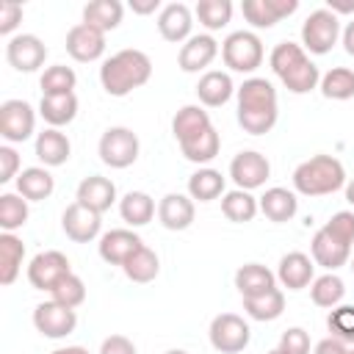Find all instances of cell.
Wrapping results in <instances>:
<instances>
[{
	"label": "cell",
	"instance_id": "obj_44",
	"mask_svg": "<svg viewBox=\"0 0 354 354\" xmlns=\"http://www.w3.org/2000/svg\"><path fill=\"white\" fill-rule=\"evenodd\" d=\"M326 326H329L332 337L343 340L346 346L354 343V304H337L335 310H329Z\"/></svg>",
	"mask_w": 354,
	"mask_h": 354
},
{
	"label": "cell",
	"instance_id": "obj_9",
	"mask_svg": "<svg viewBox=\"0 0 354 354\" xmlns=\"http://www.w3.org/2000/svg\"><path fill=\"white\" fill-rule=\"evenodd\" d=\"M36 130V111L25 100H6L0 105V136L8 144H22Z\"/></svg>",
	"mask_w": 354,
	"mask_h": 354
},
{
	"label": "cell",
	"instance_id": "obj_21",
	"mask_svg": "<svg viewBox=\"0 0 354 354\" xmlns=\"http://www.w3.org/2000/svg\"><path fill=\"white\" fill-rule=\"evenodd\" d=\"M75 202H80V205H86V207H91L94 213L102 216L116 202V185L108 177H102V174H91V177L80 180Z\"/></svg>",
	"mask_w": 354,
	"mask_h": 354
},
{
	"label": "cell",
	"instance_id": "obj_30",
	"mask_svg": "<svg viewBox=\"0 0 354 354\" xmlns=\"http://www.w3.org/2000/svg\"><path fill=\"white\" fill-rule=\"evenodd\" d=\"M119 216L127 227H144L155 216V199L144 191H127L119 199Z\"/></svg>",
	"mask_w": 354,
	"mask_h": 354
},
{
	"label": "cell",
	"instance_id": "obj_18",
	"mask_svg": "<svg viewBox=\"0 0 354 354\" xmlns=\"http://www.w3.org/2000/svg\"><path fill=\"white\" fill-rule=\"evenodd\" d=\"M216 55H218V41L210 33H196L180 47L177 66L183 72H188V75L191 72H202L216 61Z\"/></svg>",
	"mask_w": 354,
	"mask_h": 354
},
{
	"label": "cell",
	"instance_id": "obj_33",
	"mask_svg": "<svg viewBox=\"0 0 354 354\" xmlns=\"http://www.w3.org/2000/svg\"><path fill=\"white\" fill-rule=\"evenodd\" d=\"M221 213L235 221V224H246L252 221L257 213H260V205L257 199L252 196V191H243V188H232L221 196Z\"/></svg>",
	"mask_w": 354,
	"mask_h": 354
},
{
	"label": "cell",
	"instance_id": "obj_8",
	"mask_svg": "<svg viewBox=\"0 0 354 354\" xmlns=\"http://www.w3.org/2000/svg\"><path fill=\"white\" fill-rule=\"evenodd\" d=\"M207 337H210V346L221 354H238L249 346L252 340V329L249 324L235 315V313H221L210 321V329H207Z\"/></svg>",
	"mask_w": 354,
	"mask_h": 354
},
{
	"label": "cell",
	"instance_id": "obj_23",
	"mask_svg": "<svg viewBox=\"0 0 354 354\" xmlns=\"http://www.w3.org/2000/svg\"><path fill=\"white\" fill-rule=\"evenodd\" d=\"M238 88L232 86V77L221 69H210L199 77L196 83V97L205 108H221L224 102H230V97L235 94Z\"/></svg>",
	"mask_w": 354,
	"mask_h": 354
},
{
	"label": "cell",
	"instance_id": "obj_39",
	"mask_svg": "<svg viewBox=\"0 0 354 354\" xmlns=\"http://www.w3.org/2000/svg\"><path fill=\"white\" fill-rule=\"evenodd\" d=\"M218 149H221V138H218L216 127H210V130L199 133L196 138L180 144V152H183L185 160H191V163H210V160L218 155Z\"/></svg>",
	"mask_w": 354,
	"mask_h": 354
},
{
	"label": "cell",
	"instance_id": "obj_51",
	"mask_svg": "<svg viewBox=\"0 0 354 354\" xmlns=\"http://www.w3.org/2000/svg\"><path fill=\"white\" fill-rule=\"evenodd\" d=\"M315 354H348V346L337 337H324L318 346H315Z\"/></svg>",
	"mask_w": 354,
	"mask_h": 354
},
{
	"label": "cell",
	"instance_id": "obj_50",
	"mask_svg": "<svg viewBox=\"0 0 354 354\" xmlns=\"http://www.w3.org/2000/svg\"><path fill=\"white\" fill-rule=\"evenodd\" d=\"M100 354H136V346H133V340L124 337V335H111V337L102 340Z\"/></svg>",
	"mask_w": 354,
	"mask_h": 354
},
{
	"label": "cell",
	"instance_id": "obj_55",
	"mask_svg": "<svg viewBox=\"0 0 354 354\" xmlns=\"http://www.w3.org/2000/svg\"><path fill=\"white\" fill-rule=\"evenodd\" d=\"M340 39H343V50H346L348 55H354V19L340 30Z\"/></svg>",
	"mask_w": 354,
	"mask_h": 354
},
{
	"label": "cell",
	"instance_id": "obj_24",
	"mask_svg": "<svg viewBox=\"0 0 354 354\" xmlns=\"http://www.w3.org/2000/svg\"><path fill=\"white\" fill-rule=\"evenodd\" d=\"M257 205H260V213H263L268 221H274V224L290 221V218L296 216V210H299L296 194L288 191V188H279V185L266 188V194L257 199Z\"/></svg>",
	"mask_w": 354,
	"mask_h": 354
},
{
	"label": "cell",
	"instance_id": "obj_57",
	"mask_svg": "<svg viewBox=\"0 0 354 354\" xmlns=\"http://www.w3.org/2000/svg\"><path fill=\"white\" fill-rule=\"evenodd\" d=\"M346 202L354 207V180H348V183H346Z\"/></svg>",
	"mask_w": 354,
	"mask_h": 354
},
{
	"label": "cell",
	"instance_id": "obj_10",
	"mask_svg": "<svg viewBox=\"0 0 354 354\" xmlns=\"http://www.w3.org/2000/svg\"><path fill=\"white\" fill-rule=\"evenodd\" d=\"M66 274H72L69 268V260L64 252L58 249H47V252H39L30 266H28V282L36 288V290H53Z\"/></svg>",
	"mask_w": 354,
	"mask_h": 354
},
{
	"label": "cell",
	"instance_id": "obj_16",
	"mask_svg": "<svg viewBox=\"0 0 354 354\" xmlns=\"http://www.w3.org/2000/svg\"><path fill=\"white\" fill-rule=\"evenodd\" d=\"M310 252H313V263L324 266L326 271H337L340 266H346L351 260V246L346 241H340L335 232H329L326 227L315 230Z\"/></svg>",
	"mask_w": 354,
	"mask_h": 354
},
{
	"label": "cell",
	"instance_id": "obj_5",
	"mask_svg": "<svg viewBox=\"0 0 354 354\" xmlns=\"http://www.w3.org/2000/svg\"><path fill=\"white\" fill-rule=\"evenodd\" d=\"M221 58H224V66H230L232 72L252 75L263 64V41L252 30H235L224 39Z\"/></svg>",
	"mask_w": 354,
	"mask_h": 354
},
{
	"label": "cell",
	"instance_id": "obj_37",
	"mask_svg": "<svg viewBox=\"0 0 354 354\" xmlns=\"http://www.w3.org/2000/svg\"><path fill=\"white\" fill-rule=\"evenodd\" d=\"M122 271H124V277H127L130 282L147 285V282H152V279L158 277V271H160V260H158V254H155L149 246H141V249L122 266Z\"/></svg>",
	"mask_w": 354,
	"mask_h": 354
},
{
	"label": "cell",
	"instance_id": "obj_59",
	"mask_svg": "<svg viewBox=\"0 0 354 354\" xmlns=\"http://www.w3.org/2000/svg\"><path fill=\"white\" fill-rule=\"evenodd\" d=\"M268 354H285V351H282V348H271Z\"/></svg>",
	"mask_w": 354,
	"mask_h": 354
},
{
	"label": "cell",
	"instance_id": "obj_6",
	"mask_svg": "<svg viewBox=\"0 0 354 354\" xmlns=\"http://www.w3.org/2000/svg\"><path fill=\"white\" fill-rule=\"evenodd\" d=\"M340 39V19L324 6L315 8L301 25V47L313 55H326Z\"/></svg>",
	"mask_w": 354,
	"mask_h": 354
},
{
	"label": "cell",
	"instance_id": "obj_13",
	"mask_svg": "<svg viewBox=\"0 0 354 354\" xmlns=\"http://www.w3.org/2000/svg\"><path fill=\"white\" fill-rule=\"evenodd\" d=\"M61 230H64V235H66L69 241H75V243H88V241H94V238L100 235V230H102V216L94 213L91 207L80 205V202H72V205H66V210L61 213Z\"/></svg>",
	"mask_w": 354,
	"mask_h": 354
},
{
	"label": "cell",
	"instance_id": "obj_42",
	"mask_svg": "<svg viewBox=\"0 0 354 354\" xmlns=\"http://www.w3.org/2000/svg\"><path fill=\"white\" fill-rule=\"evenodd\" d=\"M194 14L199 25H205L207 30H221L232 19V3L230 0H199L194 6Z\"/></svg>",
	"mask_w": 354,
	"mask_h": 354
},
{
	"label": "cell",
	"instance_id": "obj_53",
	"mask_svg": "<svg viewBox=\"0 0 354 354\" xmlns=\"http://www.w3.org/2000/svg\"><path fill=\"white\" fill-rule=\"evenodd\" d=\"M130 8H133V14H155L158 8H160V0H130Z\"/></svg>",
	"mask_w": 354,
	"mask_h": 354
},
{
	"label": "cell",
	"instance_id": "obj_4",
	"mask_svg": "<svg viewBox=\"0 0 354 354\" xmlns=\"http://www.w3.org/2000/svg\"><path fill=\"white\" fill-rule=\"evenodd\" d=\"M346 185V169L335 155H313L293 171V188L301 196H326Z\"/></svg>",
	"mask_w": 354,
	"mask_h": 354
},
{
	"label": "cell",
	"instance_id": "obj_32",
	"mask_svg": "<svg viewBox=\"0 0 354 354\" xmlns=\"http://www.w3.org/2000/svg\"><path fill=\"white\" fill-rule=\"evenodd\" d=\"M25 260V243L14 232H0V282L14 285Z\"/></svg>",
	"mask_w": 354,
	"mask_h": 354
},
{
	"label": "cell",
	"instance_id": "obj_52",
	"mask_svg": "<svg viewBox=\"0 0 354 354\" xmlns=\"http://www.w3.org/2000/svg\"><path fill=\"white\" fill-rule=\"evenodd\" d=\"M271 8H274V14L279 19H285V17H290L299 8V0H271Z\"/></svg>",
	"mask_w": 354,
	"mask_h": 354
},
{
	"label": "cell",
	"instance_id": "obj_29",
	"mask_svg": "<svg viewBox=\"0 0 354 354\" xmlns=\"http://www.w3.org/2000/svg\"><path fill=\"white\" fill-rule=\"evenodd\" d=\"M122 17H124V6L119 0H91L83 6V22L102 33L119 28Z\"/></svg>",
	"mask_w": 354,
	"mask_h": 354
},
{
	"label": "cell",
	"instance_id": "obj_28",
	"mask_svg": "<svg viewBox=\"0 0 354 354\" xmlns=\"http://www.w3.org/2000/svg\"><path fill=\"white\" fill-rule=\"evenodd\" d=\"M55 191V180L47 171V166H28L17 177V194L28 202H41Z\"/></svg>",
	"mask_w": 354,
	"mask_h": 354
},
{
	"label": "cell",
	"instance_id": "obj_11",
	"mask_svg": "<svg viewBox=\"0 0 354 354\" xmlns=\"http://www.w3.org/2000/svg\"><path fill=\"white\" fill-rule=\"evenodd\" d=\"M33 326H36V332H41L44 337L61 340V337H66V335L75 332V326H77V313L50 299V301L36 304V310H33Z\"/></svg>",
	"mask_w": 354,
	"mask_h": 354
},
{
	"label": "cell",
	"instance_id": "obj_14",
	"mask_svg": "<svg viewBox=\"0 0 354 354\" xmlns=\"http://www.w3.org/2000/svg\"><path fill=\"white\" fill-rule=\"evenodd\" d=\"M44 58H47V47L33 33L11 36L8 44H6V61L17 72H36L39 66H44Z\"/></svg>",
	"mask_w": 354,
	"mask_h": 354
},
{
	"label": "cell",
	"instance_id": "obj_61",
	"mask_svg": "<svg viewBox=\"0 0 354 354\" xmlns=\"http://www.w3.org/2000/svg\"><path fill=\"white\" fill-rule=\"evenodd\" d=\"M348 354H354V348H348Z\"/></svg>",
	"mask_w": 354,
	"mask_h": 354
},
{
	"label": "cell",
	"instance_id": "obj_1",
	"mask_svg": "<svg viewBox=\"0 0 354 354\" xmlns=\"http://www.w3.org/2000/svg\"><path fill=\"white\" fill-rule=\"evenodd\" d=\"M238 124L249 136H266L279 116L277 88L266 77H249L238 86Z\"/></svg>",
	"mask_w": 354,
	"mask_h": 354
},
{
	"label": "cell",
	"instance_id": "obj_2",
	"mask_svg": "<svg viewBox=\"0 0 354 354\" xmlns=\"http://www.w3.org/2000/svg\"><path fill=\"white\" fill-rule=\"evenodd\" d=\"M149 77H152V61L144 50L136 47L113 53L100 66V83L111 97H127L130 91L141 88Z\"/></svg>",
	"mask_w": 354,
	"mask_h": 354
},
{
	"label": "cell",
	"instance_id": "obj_58",
	"mask_svg": "<svg viewBox=\"0 0 354 354\" xmlns=\"http://www.w3.org/2000/svg\"><path fill=\"white\" fill-rule=\"evenodd\" d=\"M166 354H188V351H185V348H169Z\"/></svg>",
	"mask_w": 354,
	"mask_h": 354
},
{
	"label": "cell",
	"instance_id": "obj_43",
	"mask_svg": "<svg viewBox=\"0 0 354 354\" xmlns=\"http://www.w3.org/2000/svg\"><path fill=\"white\" fill-rule=\"evenodd\" d=\"M50 299L58 301V304H64V307H69V310H75V307H80L86 301V285H83V279L77 274H66L50 290Z\"/></svg>",
	"mask_w": 354,
	"mask_h": 354
},
{
	"label": "cell",
	"instance_id": "obj_22",
	"mask_svg": "<svg viewBox=\"0 0 354 354\" xmlns=\"http://www.w3.org/2000/svg\"><path fill=\"white\" fill-rule=\"evenodd\" d=\"M194 216H196V207H194V199L185 196V194H166L160 202H158V218L166 230L171 232H180V230H188L194 224Z\"/></svg>",
	"mask_w": 354,
	"mask_h": 354
},
{
	"label": "cell",
	"instance_id": "obj_41",
	"mask_svg": "<svg viewBox=\"0 0 354 354\" xmlns=\"http://www.w3.org/2000/svg\"><path fill=\"white\" fill-rule=\"evenodd\" d=\"M28 199L19 194H3L0 196V227L3 232H14L28 224Z\"/></svg>",
	"mask_w": 354,
	"mask_h": 354
},
{
	"label": "cell",
	"instance_id": "obj_60",
	"mask_svg": "<svg viewBox=\"0 0 354 354\" xmlns=\"http://www.w3.org/2000/svg\"><path fill=\"white\" fill-rule=\"evenodd\" d=\"M348 268H351V271H354V257H351V260H348Z\"/></svg>",
	"mask_w": 354,
	"mask_h": 354
},
{
	"label": "cell",
	"instance_id": "obj_47",
	"mask_svg": "<svg viewBox=\"0 0 354 354\" xmlns=\"http://www.w3.org/2000/svg\"><path fill=\"white\" fill-rule=\"evenodd\" d=\"M324 227H326L329 232H335L340 241H346L348 246L354 243V213H351V210H340V213H335Z\"/></svg>",
	"mask_w": 354,
	"mask_h": 354
},
{
	"label": "cell",
	"instance_id": "obj_56",
	"mask_svg": "<svg viewBox=\"0 0 354 354\" xmlns=\"http://www.w3.org/2000/svg\"><path fill=\"white\" fill-rule=\"evenodd\" d=\"M50 354H91V351L83 348V346H64V348H55V351H50Z\"/></svg>",
	"mask_w": 354,
	"mask_h": 354
},
{
	"label": "cell",
	"instance_id": "obj_19",
	"mask_svg": "<svg viewBox=\"0 0 354 354\" xmlns=\"http://www.w3.org/2000/svg\"><path fill=\"white\" fill-rule=\"evenodd\" d=\"M100 257L111 266H124L141 246L144 241L133 232V230H108L102 238H100Z\"/></svg>",
	"mask_w": 354,
	"mask_h": 354
},
{
	"label": "cell",
	"instance_id": "obj_40",
	"mask_svg": "<svg viewBox=\"0 0 354 354\" xmlns=\"http://www.w3.org/2000/svg\"><path fill=\"white\" fill-rule=\"evenodd\" d=\"M318 88L326 100H337V102L351 100L354 97V72L346 69V66H335L326 75H321Z\"/></svg>",
	"mask_w": 354,
	"mask_h": 354
},
{
	"label": "cell",
	"instance_id": "obj_34",
	"mask_svg": "<svg viewBox=\"0 0 354 354\" xmlns=\"http://www.w3.org/2000/svg\"><path fill=\"white\" fill-rule=\"evenodd\" d=\"M243 310L254 321H277L285 310V293L279 288H271L260 296H249L243 299Z\"/></svg>",
	"mask_w": 354,
	"mask_h": 354
},
{
	"label": "cell",
	"instance_id": "obj_46",
	"mask_svg": "<svg viewBox=\"0 0 354 354\" xmlns=\"http://www.w3.org/2000/svg\"><path fill=\"white\" fill-rule=\"evenodd\" d=\"M277 348H282L285 354H310V335L301 326H290L282 332Z\"/></svg>",
	"mask_w": 354,
	"mask_h": 354
},
{
	"label": "cell",
	"instance_id": "obj_36",
	"mask_svg": "<svg viewBox=\"0 0 354 354\" xmlns=\"http://www.w3.org/2000/svg\"><path fill=\"white\" fill-rule=\"evenodd\" d=\"M343 296H346V282L335 271H329L324 277H315L313 285H310V299H313L315 307L335 310L343 301Z\"/></svg>",
	"mask_w": 354,
	"mask_h": 354
},
{
	"label": "cell",
	"instance_id": "obj_35",
	"mask_svg": "<svg viewBox=\"0 0 354 354\" xmlns=\"http://www.w3.org/2000/svg\"><path fill=\"white\" fill-rule=\"evenodd\" d=\"M188 196L196 202H213L224 196V174L216 169H199L188 177Z\"/></svg>",
	"mask_w": 354,
	"mask_h": 354
},
{
	"label": "cell",
	"instance_id": "obj_3",
	"mask_svg": "<svg viewBox=\"0 0 354 354\" xmlns=\"http://www.w3.org/2000/svg\"><path fill=\"white\" fill-rule=\"evenodd\" d=\"M268 64H271V72L282 80V86L290 94H310L321 83L318 66L310 61V55L304 53V47L296 44V41H279L271 50Z\"/></svg>",
	"mask_w": 354,
	"mask_h": 354
},
{
	"label": "cell",
	"instance_id": "obj_48",
	"mask_svg": "<svg viewBox=\"0 0 354 354\" xmlns=\"http://www.w3.org/2000/svg\"><path fill=\"white\" fill-rule=\"evenodd\" d=\"M19 22H22V6L14 0H3L0 3V33L11 36Z\"/></svg>",
	"mask_w": 354,
	"mask_h": 354
},
{
	"label": "cell",
	"instance_id": "obj_31",
	"mask_svg": "<svg viewBox=\"0 0 354 354\" xmlns=\"http://www.w3.org/2000/svg\"><path fill=\"white\" fill-rule=\"evenodd\" d=\"M39 116H41L50 127L58 130V127L75 122V116H77V97H75V94L41 97V100H39Z\"/></svg>",
	"mask_w": 354,
	"mask_h": 354
},
{
	"label": "cell",
	"instance_id": "obj_38",
	"mask_svg": "<svg viewBox=\"0 0 354 354\" xmlns=\"http://www.w3.org/2000/svg\"><path fill=\"white\" fill-rule=\"evenodd\" d=\"M39 86H41V97H58V94H75V86H77V75L72 66H64V64H55V66H47L44 75L39 77Z\"/></svg>",
	"mask_w": 354,
	"mask_h": 354
},
{
	"label": "cell",
	"instance_id": "obj_26",
	"mask_svg": "<svg viewBox=\"0 0 354 354\" xmlns=\"http://www.w3.org/2000/svg\"><path fill=\"white\" fill-rule=\"evenodd\" d=\"M69 155H72V144H69V138H66L61 130L47 127V130H41V133L36 136V158H39L47 169L64 166V163L69 160Z\"/></svg>",
	"mask_w": 354,
	"mask_h": 354
},
{
	"label": "cell",
	"instance_id": "obj_45",
	"mask_svg": "<svg viewBox=\"0 0 354 354\" xmlns=\"http://www.w3.org/2000/svg\"><path fill=\"white\" fill-rule=\"evenodd\" d=\"M241 11H243V19L257 30H263V28L268 30V28H274L279 22V17L271 8V0H243Z\"/></svg>",
	"mask_w": 354,
	"mask_h": 354
},
{
	"label": "cell",
	"instance_id": "obj_7",
	"mask_svg": "<svg viewBox=\"0 0 354 354\" xmlns=\"http://www.w3.org/2000/svg\"><path fill=\"white\" fill-rule=\"evenodd\" d=\"M100 160L111 169H127L138 160V152H141V144H138V136L130 130V127H108L102 136H100Z\"/></svg>",
	"mask_w": 354,
	"mask_h": 354
},
{
	"label": "cell",
	"instance_id": "obj_12",
	"mask_svg": "<svg viewBox=\"0 0 354 354\" xmlns=\"http://www.w3.org/2000/svg\"><path fill=\"white\" fill-rule=\"evenodd\" d=\"M268 174H271V163H268V158H266L263 152H257V149H243V152H238V155L232 158V163H230V177H232V183H235L238 188H243V191L263 188L266 180H268Z\"/></svg>",
	"mask_w": 354,
	"mask_h": 354
},
{
	"label": "cell",
	"instance_id": "obj_25",
	"mask_svg": "<svg viewBox=\"0 0 354 354\" xmlns=\"http://www.w3.org/2000/svg\"><path fill=\"white\" fill-rule=\"evenodd\" d=\"M210 127H213L210 113H207L202 105H183V108L174 113V119H171V133H174L177 144L191 141V138H196L199 133H205V130H210Z\"/></svg>",
	"mask_w": 354,
	"mask_h": 354
},
{
	"label": "cell",
	"instance_id": "obj_15",
	"mask_svg": "<svg viewBox=\"0 0 354 354\" xmlns=\"http://www.w3.org/2000/svg\"><path fill=\"white\" fill-rule=\"evenodd\" d=\"M66 53L80 64L100 61L102 53H105V33L91 28V25H86V22H77L66 33Z\"/></svg>",
	"mask_w": 354,
	"mask_h": 354
},
{
	"label": "cell",
	"instance_id": "obj_54",
	"mask_svg": "<svg viewBox=\"0 0 354 354\" xmlns=\"http://www.w3.org/2000/svg\"><path fill=\"white\" fill-rule=\"evenodd\" d=\"M326 8L337 17V14H354V0H329Z\"/></svg>",
	"mask_w": 354,
	"mask_h": 354
},
{
	"label": "cell",
	"instance_id": "obj_20",
	"mask_svg": "<svg viewBox=\"0 0 354 354\" xmlns=\"http://www.w3.org/2000/svg\"><path fill=\"white\" fill-rule=\"evenodd\" d=\"M277 279L282 282V288L288 290H304L307 285H313L315 279V266L304 252H288L279 260L277 268Z\"/></svg>",
	"mask_w": 354,
	"mask_h": 354
},
{
	"label": "cell",
	"instance_id": "obj_49",
	"mask_svg": "<svg viewBox=\"0 0 354 354\" xmlns=\"http://www.w3.org/2000/svg\"><path fill=\"white\" fill-rule=\"evenodd\" d=\"M19 177V155L14 147H0V183H11Z\"/></svg>",
	"mask_w": 354,
	"mask_h": 354
},
{
	"label": "cell",
	"instance_id": "obj_17",
	"mask_svg": "<svg viewBox=\"0 0 354 354\" xmlns=\"http://www.w3.org/2000/svg\"><path fill=\"white\" fill-rule=\"evenodd\" d=\"M194 11L185 3H166L158 14V30L171 44H185L191 39Z\"/></svg>",
	"mask_w": 354,
	"mask_h": 354
},
{
	"label": "cell",
	"instance_id": "obj_27",
	"mask_svg": "<svg viewBox=\"0 0 354 354\" xmlns=\"http://www.w3.org/2000/svg\"><path fill=\"white\" fill-rule=\"evenodd\" d=\"M235 288L241 293V299H249V296H260L271 288H277V274L268 271L266 266L260 263H246L235 271Z\"/></svg>",
	"mask_w": 354,
	"mask_h": 354
}]
</instances>
